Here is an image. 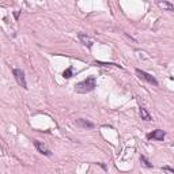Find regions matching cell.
Instances as JSON below:
<instances>
[{
    "label": "cell",
    "mask_w": 174,
    "mask_h": 174,
    "mask_svg": "<svg viewBox=\"0 0 174 174\" xmlns=\"http://www.w3.org/2000/svg\"><path fill=\"white\" fill-rule=\"evenodd\" d=\"M97 87V79L94 76H90L87 79H84L83 82H79L75 86V91L79 93V94H86V93H90Z\"/></svg>",
    "instance_id": "obj_1"
},
{
    "label": "cell",
    "mask_w": 174,
    "mask_h": 174,
    "mask_svg": "<svg viewBox=\"0 0 174 174\" xmlns=\"http://www.w3.org/2000/svg\"><path fill=\"white\" fill-rule=\"evenodd\" d=\"M135 72H136V75H137V76L140 78V79H142V80H144V82L150 83V84L158 86V80H156L155 78L152 76V75L147 74V72H146V71H142V69H139V68H136V69H135Z\"/></svg>",
    "instance_id": "obj_2"
},
{
    "label": "cell",
    "mask_w": 174,
    "mask_h": 174,
    "mask_svg": "<svg viewBox=\"0 0 174 174\" xmlns=\"http://www.w3.org/2000/svg\"><path fill=\"white\" fill-rule=\"evenodd\" d=\"M12 74H14L15 80L18 82V84L21 87H23V89H27V83H26V79H25V72L22 69H19V68H15L14 71H12Z\"/></svg>",
    "instance_id": "obj_3"
},
{
    "label": "cell",
    "mask_w": 174,
    "mask_h": 174,
    "mask_svg": "<svg viewBox=\"0 0 174 174\" xmlns=\"http://www.w3.org/2000/svg\"><path fill=\"white\" fill-rule=\"evenodd\" d=\"M34 146H36L37 151H38V152H41L42 155L52 156V152H50V150H49V148H48L42 142H38V140H36V142H34Z\"/></svg>",
    "instance_id": "obj_4"
},
{
    "label": "cell",
    "mask_w": 174,
    "mask_h": 174,
    "mask_svg": "<svg viewBox=\"0 0 174 174\" xmlns=\"http://www.w3.org/2000/svg\"><path fill=\"white\" fill-rule=\"evenodd\" d=\"M165 136H166V133L163 132L162 129H156V131H154V132L148 133V135H147V139H154V140L162 142L163 139H165Z\"/></svg>",
    "instance_id": "obj_5"
},
{
    "label": "cell",
    "mask_w": 174,
    "mask_h": 174,
    "mask_svg": "<svg viewBox=\"0 0 174 174\" xmlns=\"http://www.w3.org/2000/svg\"><path fill=\"white\" fill-rule=\"evenodd\" d=\"M79 40L82 41V44L84 45V46H87V48H91V46H93L91 40H90L89 37L86 36V34H79Z\"/></svg>",
    "instance_id": "obj_6"
},
{
    "label": "cell",
    "mask_w": 174,
    "mask_h": 174,
    "mask_svg": "<svg viewBox=\"0 0 174 174\" xmlns=\"http://www.w3.org/2000/svg\"><path fill=\"white\" fill-rule=\"evenodd\" d=\"M140 117H142V120H146V121H151V120H152L151 114L147 112V109H144V108H140Z\"/></svg>",
    "instance_id": "obj_7"
},
{
    "label": "cell",
    "mask_w": 174,
    "mask_h": 174,
    "mask_svg": "<svg viewBox=\"0 0 174 174\" xmlns=\"http://www.w3.org/2000/svg\"><path fill=\"white\" fill-rule=\"evenodd\" d=\"M158 6L159 7H162V8H165V10H167V11H173L174 10V6L171 3H169V1H159V3H158Z\"/></svg>",
    "instance_id": "obj_8"
},
{
    "label": "cell",
    "mask_w": 174,
    "mask_h": 174,
    "mask_svg": "<svg viewBox=\"0 0 174 174\" xmlns=\"http://www.w3.org/2000/svg\"><path fill=\"white\" fill-rule=\"evenodd\" d=\"M76 124L78 125H82V127H84V128H94V124H93V122H89V121L82 120V118L76 121Z\"/></svg>",
    "instance_id": "obj_9"
},
{
    "label": "cell",
    "mask_w": 174,
    "mask_h": 174,
    "mask_svg": "<svg viewBox=\"0 0 174 174\" xmlns=\"http://www.w3.org/2000/svg\"><path fill=\"white\" fill-rule=\"evenodd\" d=\"M72 71H74V69H72V67H68L67 69L63 72V76H64L65 79H69V78L72 76Z\"/></svg>",
    "instance_id": "obj_10"
},
{
    "label": "cell",
    "mask_w": 174,
    "mask_h": 174,
    "mask_svg": "<svg viewBox=\"0 0 174 174\" xmlns=\"http://www.w3.org/2000/svg\"><path fill=\"white\" fill-rule=\"evenodd\" d=\"M140 162H142L143 163V166H146V167H148V169H151V167H152V163H150V162H148V161H147V158H146V156H140Z\"/></svg>",
    "instance_id": "obj_11"
},
{
    "label": "cell",
    "mask_w": 174,
    "mask_h": 174,
    "mask_svg": "<svg viewBox=\"0 0 174 174\" xmlns=\"http://www.w3.org/2000/svg\"><path fill=\"white\" fill-rule=\"evenodd\" d=\"M95 65H105V67H109V65H114V67H120L117 64H113V63H101V61H95Z\"/></svg>",
    "instance_id": "obj_12"
},
{
    "label": "cell",
    "mask_w": 174,
    "mask_h": 174,
    "mask_svg": "<svg viewBox=\"0 0 174 174\" xmlns=\"http://www.w3.org/2000/svg\"><path fill=\"white\" fill-rule=\"evenodd\" d=\"M163 170H165V171H167L169 174H174L173 169H171V167H169V166H165V167H163Z\"/></svg>",
    "instance_id": "obj_13"
},
{
    "label": "cell",
    "mask_w": 174,
    "mask_h": 174,
    "mask_svg": "<svg viewBox=\"0 0 174 174\" xmlns=\"http://www.w3.org/2000/svg\"><path fill=\"white\" fill-rule=\"evenodd\" d=\"M14 15H15V18L18 19V18H19V11H16V12H15V14H14Z\"/></svg>",
    "instance_id": "obj_14"
}]
</instances>
